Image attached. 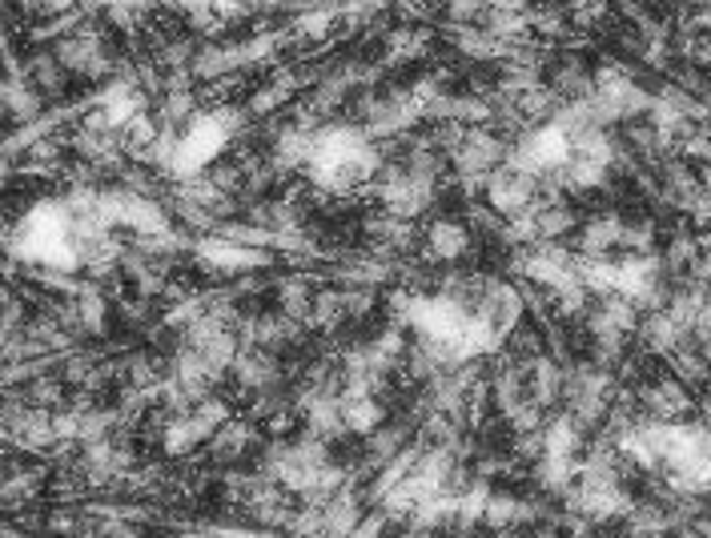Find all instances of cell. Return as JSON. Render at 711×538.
<instances>
[{"instance_id":"6da1fadb","label":"cell","mask_w":711,"mask_h":538,"mask_svg":"<svg viewBox=\"0 0 711 538\" xmlns=\"http://www.w3.org/2000/svg\"><path fill=\"white\" fill-rule=\"evenodd\" d=\"M305 170H310L314 185H322L329 193H350L383 170V161H378V149L366 133L334 125V129L314 133V149H310Z\"/></svg>"},{"instance_id":"7a4b0ae2","label":"cell","mask_w":711,"mask_h":538,"mask_svg":"<svg viewBox=\"0 0 711 538\" xmlns=\"http://www.w3.org/2000/svg\"><path fill=\"white\" fill-rule=\"evenodd\" d=\"M566 158H571V133H566L554 117L523 129V137L507 149V165L531 173V177H539V182L563 170Z\"/></svg>"},{"instance_id":"3957f363","label":"cell","mask_w":711,"mask_h":538,"mask_svg":"<svg viewBox=\"0 0 711 538\" xmlns=\"http://www.w3.org/2000/svg\"><path fill=\"white\" fill-rule=\"evenodd\" d=\"M483 193L490 201V213H499L502 222H514V217L535 210V201H539V177H531V173L514 170V165L502 161L499 170H490Z\"/></svg>"},{"instance_id":"277c9868","label":"cell","mask_w":711,"mask_h":538,"mask_svg":"<svg viewBox=\"0 0 711 538\" xmlns=\"http://www.w3.org/2000/svg\"><path fill=\"white\" fill-rule=\"evenodd\" d=\"M198 262H205V270L213 274H246V270H262L265 265V253L258 246H246V241H234V237H201L198 246Z\"/></svg>"},{"instance_id":"5b68a950","label":"cell","mask_w":711,"mask_h":538,"mask_svg":"<svg viewBox=\"0 0 711 538\" xmlns=\"http://www.w3.org/2000/svg\"><path fill=\"white\" fill-rule=\"evenodd\" d=\"M639 402H644L647 418H656V422H675L687 406H691L687 386L679 378H659V381H651V386H644V390H639Z\"/></svg>"},{"instance_id":"8992f818","label":"cell","mask_w":711,"mask_h":538,"mask_svg":"<svg viewBox=\"0 0 711 538\" xmlns=\"http://www.w3.org/2000/svg\"><path fill=\"white\" fill-rule=\"evenodd\" d=\"M234 378L241 381V386H250V390H270L277 381V362H274V354L270 350H262V346H246V350H237V358H234Z\"/></svg>"},{"instance_id":"52a82bcc","label":"cell","mask_w":711,"mask_h":538,"mask_svg":"<svg viewBox=\"0 0 711 538\" xmlns=\"http://www.w3.org/2000/svg\"><path fill=\"white\" fill-rule=\"evenodd\" d=\"M620 237H623V217L599 213V217H591L579 229V250L587 258H611V253L620 250Z\"/></svg>"},{"instance_id":"ba28073f","label":"cell","mask_w":711,"mask_h":538,"mask_svg":"<svg viewBox=\"0 0 711 538\" xmlns=\"http://www.w3.org/2000/svg\"><path fill=\"white\" fill-rule=\"evenodd\" d=\"M542 454H554V459H579L583 454V426L571 414H559V418L542 422Z\"/></svg>"},{"instance_id":"9c48e42d","label":"cell","mask_w":711,"mask_h":538,"mask_svg":"<svg viewBox=\"0 0 711 538\" xmlns=\"http://www.w3.org/2000/svg\"><path fill=\"white\" fill-rule=\"evenodd\" d=\"M471 250V229L459 222H435L426 229V253L438 258V262H454L462 253Z\"/></svg>"},{"instance_id":"30bf717a","label":"cell","mask_w":711,"mask_h":538,"mask_svg":"<svg viewBox=\"0 0 711 538\" xmlns=\"http://www.w3.org/2000/svg\"><path fill=\"white\" fill-rule=\"evenodd\" d=\"M535 483L551 495H566L571 486L579 483V459H554V454H542L535 462Z\"/></svg>"},{"instance_id":"8fae6325","label":"cell","mask_w":711,"mask_h":538,"mask_svg":"<svg viewBox=\"0 0 711 538\" xmlns=\"http://www.w3.org/2000/svg\"><path fill=\"white\" fill-rule=\"evenodd\" d=\"M210 442H213V450H217L222 459H241V454L253 447V430H250V426H229V422H225V426L213 430Z\"/></svg>"},{"instance_id":"7c38bea8","label":"cell","mask_w":711,"mask_h":538,"mask_svg":"<svg viewBox=\"0 0 711 538\" xmlns=\"http://www.w3.org/2000/svg\"><path fill=\"white\" fill-rule=\"evenodd\" d=\"M651 246H656V225H651V222H623L620 250H627V253H651Z\"/></svg>"},{"instance_id":"4fadbf2b","label":"cell","mask_w":711,"mask_h":538,"mask_svg":"<svg viewBox=\"0 0 711 538\" xmlns=\"http://www.w3.org/2000/svg\"><path fill=\"white\" fill-rule=\"evenodd\" d=\"M571 13H575L579 25H599V21L607 16V0H575Z\"/></svg>"}]
</instances>
